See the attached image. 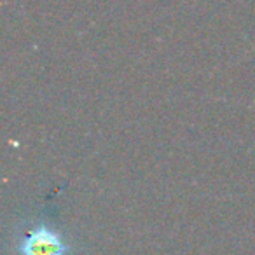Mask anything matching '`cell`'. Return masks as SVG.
<instances>
[{"label": "cell", "mask_w": 255, "mask_h": 255, "mask_svg": "<svg viewBox=\"0 0 255 255\" xmlns=\"http://www.w3.org/2000/svg\"><path fill=\"white\" fill-rule=\"evenodd\" d=\"M18 255H68L70 245L61 233L46 222H37L18 241Z\"/></svg>", "instance_id": "6da1fadb"}]
</instances>
